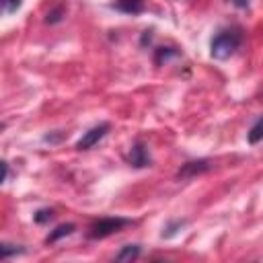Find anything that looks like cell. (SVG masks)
<instances>
[{"mask_svg": "<svg viewBox=\"0 0 263 263\" xmlns=\"http://www.w3.org/2000/svg\"><path fill=\"white\" fill-rule=\"evenodd\" d=\"M127 162L134 166V168H144V166H150V152L146 148V144L142 142H136L127 154Z\"/></svg>", "mask_w": 263, "mask_h": 263, "instance_id": "obj_4", "label": "cell"}, {"mask_svg": "<svg viewBox=\"0 0 263 263\" xmlns=\"http://www.w3.org/2000/svg\"><path fill=\"white\" fill-rule=\"evenodd\" d=\"M185 224H187V220H171V222L162 228L160 236H162V238H171V236H175V234H177Z\"/></svg>", "mask_w": 263, "mask_h": 263, "instance_id": "obj_10", "label": "cell"}, {"mask_svg": "<svg viewBox=\"0 0 263 263\" xmlns=\"http://www.w3.org/2000/svg\"><path fill=\"white\" fill-rule=\"evenodd\" d=\"M127 224H129L127 218H103V220H97L88 228V238H95V240L97 238H107V236L119 232Z\"/></svg>", "mask_w": 263, "mask_h": 263, "instance_id": "obj_2", "label": "cell"}, {"mask_svg": "<svg viewBox=\"0 0 263 263\" xmlns=\"http://www.w3.org/2000/svg\"><path fill=\"white\" fill-rule=\"evenodd\" d=\"M240 45V33L238 31H220L212 43H210V53L214 60H228Z\"/></svg>", "mask_w": 263, "mask_h": 263, "instance_id": "obj_1", "label": "cell"}, {"mask_svg": "<svg viewBox=\"0 0 263 263\" xmlns=\"http://www.w3.org/2000/svg\"><path fill=\"white\" fill-rule=\"evenodd\" d=\"M53 218V210H49V208H41V210H37L35 214H33V220L37 222V224H45V222H49Z\"/></svg>", "mask_w": 263, "mask_h": 263, "instance_id": "obj_12", "label": "cell"}, {"mask_svg": "<svg viewBox=\"0 0 263 263\" xmlns=\"http://www.w3.org/2000/svg\"><path fill=\"white\" fill-rule=\"evenodd\" d=\"M247 140H249V144H259V142L263 140V117H261V119H257V121H255V125L249 129Z\"/></svg>", "mask_w": 263, "mask_h": 263, "instance_id": "obj_9", "label": "cell"}, {"mask_svg": "<svg viewBox=\"0 0 263 263\" xmlns=\"http://www.w3.org/2000/svg\"><path fill=\"white\" fill-rule=\"evenodd\" d=\"M23 0H0V6H2V14H12L21 8Z\"/></svg>", "mask_w": 263, "mask_h": 263, "instance_id": "obj_13", "label": "cell"}, {"mask_svg": "<svg viewBox=\"0 0 263 263\" xmlns=\"http://www.w3.org/2000/svg\"><path fill=\"white\" fill-rule=\"evenodd\" d=\"M173 55H177V51H175L173 47H158V49H156V55H154V62H156V64H162V62H166V60L173 58Z\"/></svg>", "mask_w": 263, "mask_h": 263, "instance_id": "obj_11", "label": "cell"}, {"mask_svg": "<svg viewBox=\"0 0 263 263\" xmlns=\"http://www.w3.org/2000/svg\"><path fill=\"white\" fill-rule=\"evenodd\" d=\"M25 249H18V247H14V245H8V242H4L2 247H0V253H2V259H8L10 255H18V253H23Z\"/></svg>", "mask_w": 263, "mask_h": 263, "instance_id": "obj_14", "label": "cell"}, {"mask_svg": "<svg viewBox=\"0 0 263 263\" xmlns=\"http://www.w3.org/2000/svg\"><path fill=\"white\" fill-rule=\"evenodd\" d=\"M232 4L238 6V8H247L249 6V0H232Z\"/></svg>", "mask_w": 263, "mask_h": 263, "instance_id": "obj_16", "label": "cell"}, {"mask_svg": "<svg viewBox=\"0 0 263 263\" xmlns=\"http://www.w3.org/2000/svg\"><path fill=\"white\" fill-rule=\"evenodd\" d=\"M2 168H4V177H2V181H8V162H2Z\"/></svg>", "mask_w": 263, "mask_h": 263, "instance_id": "obj_17", "label": "cell"}, {"mask_svg": "<svg viewBox=\"0 0 263 263\" xmlns=\"http://www.w3.org/2000/svg\"><path fill=\"white\" fill-rule=\"evenodd\" d=\"M74 230H76V226H74V224H60L55 230H51V232L47 234L45 242H47V245H51V242H58L60 238H64V236H70Z\"/></svg>", "mask_w": 263, "mask_h": 263, "instance_id": "obj_7", "label": "cell"}, {"mask_svg": "<svg viewBox=\"0 0 263 263\" xmlns=\"http://www.w3.org/2000/svg\"><path fill=\"white\" fill-rule=\"evenodd\" d=\"M109 129H111V125H109V123H99V125L90 127V129H88V132H84V136L78 140L76 148H78V150H90L95 144H99V142L109 134Z\"/></svg>", "mask_w": 263, "mask_h": 263, "instance_id": "obj_3", "label": "cell"}, {"mask_svg": "<svg viewBox=\"0 0 263 263\" xmlns=\"http://www.w3.org/2000/svg\"><path fill=\"white\" fill-rule=\"evenodd\" d=\"M210 166H212V164H210V160H208V158L185 162V164L179 168V173H177V179H191V177H195V175H201V173L210 171Z\"/></svg>", "mask_w": 263, "mask_h": 263, "instance_id": "obj_5", "label": "cell"}, {"mask_svg": "<svg viewBox=\"0 0 263 263\" xmlns=\"http://www.w3.org/2000/svg\"><path fill=\"white\" fill-rule=\"evenodd\" d=\"M113 6L125 14H140L146 8V2L144 0H115Z\"/></svg>", "mask_w": 263, "mask_h": 263, "instance_id": "obj_6", "label": "cell"}, {"mask_svg": "<svg viewBox=\"0 0 263 263\" xmlns=\"http://www.w3.org/2000/svg\"><path fill=\"white\" fill-rule=\"evenodd\" d=\"M140 255V245H125V247H121V251L115 255V259L117 261H132V259H136Z\"/></svg>", "mask_w": 263, "mask_h": 263, "instance_id": "obj_8", "label": "cell"}, {"mask_svg": "<svg viewBox=\"0 0 263 263\" xmlns=\"http://www.w3.org/2000/svg\"><path fill=\"white\" fill-rule=\"evenodd\" d=\"M62 16H64V8H62V6H58L55 10H51V12L47 14V18H45V21L53 25V23H58V21H62Z\"/></svg>", "mask_w": 263, "mask_h": 263, "instance_id": "obj_15", "label": "cell"}]
</instances>
